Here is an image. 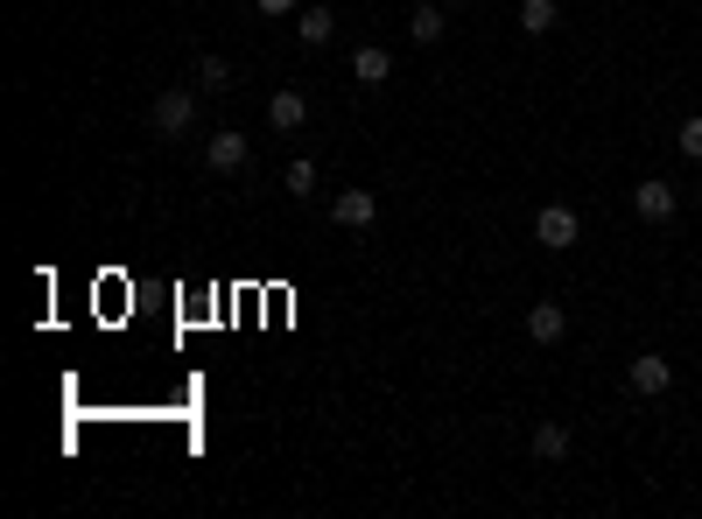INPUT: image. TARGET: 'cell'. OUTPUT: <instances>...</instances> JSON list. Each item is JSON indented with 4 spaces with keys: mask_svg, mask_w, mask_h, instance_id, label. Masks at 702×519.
<instances>
[{
    "mask_svg": "<svg viewBox=\"0 0 702 519\" xmlns=\"http://www.w3.org/2000/svg\"><path fill=\"white\" fill-rule=\"evenodd\" d=\"M331 218H337V225H345V232H366L372 218H380V190H337Z\"/></svg>",
    "mask_w": 702,
    "mask_h": 519,
    "instance_id": "cell-6",
    "label": "cell"
},
{
    "mask_svg": "<svg viewBox=\"0 0 702 519\" xmlns=\"http://www.w3.org/2000/svg\"><path fill=\"white\" fill-rule=\"evenodd\" d=\"M295 36H303L309 50H323V42L337 36V14L331 8H295Z\"/></svg>",
    "mask_w": 702,
    "mask_h": 519,
    "instance_id": "cell-11",
    "label": "cell"
},
{
    "mask_svg": "<svg viewBox=\"0 0 702 519\" xmlns=\"http://www.w3.org/2000/svg\"><path fill=\"white\" fill-rule=\"evenodd\" d=\"M190 120H197V92H183V85L155 92V106H148V133H155V141H176V133H190Z\"/></svg>",
    "mask_w": 702,
    "mask_h": 519,
    "instance_id": "cell-1",
    "label": "cell"
},
{
    "mask_svg": "<svg viewBox=\"0 0 702 519\" xmlns=\"http://www.w3.org/2000/svg\"><path fill=\"white\" fill-rule=\"evenodd\" d=\"M534 239H541L548 254H570V246L584 239V218H576L570 204H541V211H534Z\"/></svg>",
    "mask_w": 702,
    "mask_h": 519,
    "instance_id": "cell-2",
    "label": "cell"
},
{
    "mask_svg": "<svg viewBox=\"0 0 702 519\" xmlns=\"http://www.w3.org/2000/svg\"><path fill=\"white\" fill-rule=\"evenodd\" d=\"M260 14H295V0H253Z\"/></svg>",
    "mask_w": 702,
    "mask_h": 519,
    "instance_id": "cell-17",
    "label": "cell"
},
{
    "mask_svg": "<svg viewBox=\"0 0 702 519\" xmlns=\"http://www.w3.org/2000/svg\"><path fill=\"white\" fill-rule=\"evenodd\" d=\"M625 379H633V393H647V400H653V393H667V387H675V365H667L661 351H639V359L625 365Z\"/></svg>",
    "mask_w": 702,
    "mask_h": 519,
    "instance_id": "cell-5",
    "label": "cell"
},
{
    "mask_svg": "<svg viewBox=\"0 0 702 519\" xmlns=\"http://www.w3.org/2000/svg\"><path fill=\"white\" fill-rule=\"evenodd\" d=\"M281 190H289V197H309V190H317V161H289V169H281Z\"/></svg>",
    "mask_w": 702,
    "mask_h": 519,
    "instance_id": "cell-14",
    "label": "cell"
},
{
    "mask_svg": "<svg viewBox=\"0 0 702 519\" xmlns=\"http://www.w3.org/2000/svg\"><path fill=\"white\" fill-rule=\"evenodd\" d=\"M303 120H309V99L303 92H275V99H267V127H275V133H295Z\"/></svg>",
    "mask_w": 702,
    "mask_h": 519,
    "instance_id": "cell-10",
    "label": "cell"
},
{
    "mask_svg": "<svg viewBox=\"0 0 702 519\" xmlns=\"http://www.w3.org/2000/svg\"><path fill=\"white\" fill-rule=\"evenodd\" d=\"M534 456H541V464H562V456H570V428L541 421V428H534Z\"/></svg>",
    "mask_w": 702,
    "mask_h": 519,
    "instance_id": "cell-12",
    "label": "cell"
},
{
    "mask_svg": "<svg viewBox=\"0 0 702 519\" xmlns=\"http://www.w3.org/2000/svg\"><path fill=\"white\" fill-rule=\"evenodd\" d=\"M204 169H212V176H239V169H246V133H239V127H218L212 147H204Z\"/></svg>",
    "mask_w": 702,
    "mask_h": 519,
    "instance_id": "cell-4",
    "label": "cell"
},
{
    "mask_svg": "<svg viewBox=\"0 0 702 519\" xmlns=\"http://www.w3.org/2000/svg\"><path fill=\"white\" fill-rule=\"evenodd\" d=\"M352 78H358V85H372V92H380V85L394 78V56H386L380 42H358V50H352Z\"/></svg>",
    "mask_w": 702,
    "mask_h": 519,
    "instance_id": "cell-7",
    "label": "cell"
},
{
    "mask_svg": "<svg viewBox=\"0 0 702 519\" xmlns=\"http://www.w3.org/2000/svg\"><path fill=\"white\" fill-rule=\"evenodd\" d=\"M556 22H562L556 0H520V28H527V36H548Z\"/></svg>",
    "mask_w": 702,
    "mask_h": 519,
    "instance_id": "cell-13",
    "label": "cell"
},
{
    "mask_svg": "<svg viewBox=\"0 0 702 519\" xmlns=\"http://www.w3.org/2000/svg\"><path fill=\"white\" fill-rule=\"evenodd\" d=\"M443 28H450V22H443V0H422V8L408 14V42H422V50H436Z\"/></svg>",
    "mask_w": 702,
    "mask_h": 519,
    "instance_id": "cell-9",
    "label": "cell"
},
{
    "mask_svg": "<svg viewBox=\"0 0 702 519\" xmlns=\"http://www.w3.org/2000/svg\"><path fill=\"white\" fill-rule=\"evenodd\" d=\"M527 337H534V345H562V337H570L562 302H534V309H527Z\"/></svg>",
    "mask_w": 702,
    "mask_h": 519,
    "instance_id": "cell-8",
    "label": "cell"
},
{
    "mask_svg": "<svg viewBox=\"0 0 702 519\" xmlns=\"http://www.w3.org/2000/svg\"><path fill=\"white\" fill-rule=\"evenodd\" d=\"M197 85H204V92H232V64H226V56H204V64H197Z\"/></svg>",
    "mask_w": 702,
    "mask_h": 519,
    "instance_id": "cell-15",
    "label": "cell"
},
{
    "mask_svg": "<svg viewBox=\"0 0 702 519\" xmlns=\"http://www.w3.org/2000/svg\"><path fill=\"white\" fill-rule=\"evenodd\" d=\"M675 141H681V155H689V161H702V113H689V120L675 127Z\"/></svg>",
    "mask_w": 702,
    "mask_h": 519,
    "instance_id": "cell-16",
    "label": "cell"
},
{
    "mask_svg": "<svg viewBox=\"0 0 702 519\" xmlns=\"http://www.w3.org/2000/svg\"><path fill=\"white\" fill-rule=\"evenodd\" d=\"M443 8H457V0H443Z\"/></svg>",
    "mask_w": 702,
    "mask_h": 519,
    "instance_id": "cell-18",
    "label": "cell"
},
{
    "mask_svg": "<svg viewBox=\"0 0 702 519\" xmlns=\"http://www.w3.org/2000/svg\"><path fill=\"white\" fill-rule=\"evenodd\" d=\"M633 211L647 218V225H667V218L681 211V190L661 183V176H647V183H633Z\"/></svg>",
    "mask_w": 702,
    "mask_h": 519,
    "instance_id": "cell-3",
    "label": "cell"
}]
</instances>
